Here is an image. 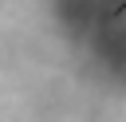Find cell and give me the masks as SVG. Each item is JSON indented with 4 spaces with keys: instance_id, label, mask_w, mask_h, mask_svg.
I'll return each mask as SVG.
<instances>
[{
    "instance_id": "cell-1",
    "label": "cell",
    "mask_w": 126,
    "mask_h": 122,
    "mask_svg": "<svg viewBox=\"0 0 126 122\" xmlns=\"http://www.w3.org/2000/svg\"><path fill=\"white\" fill-rule=\"evenodd\" d=\"M118 16H126V0H122V4H118V8L110 12V20H118Z\"/></svg>"
}]
</instances>
